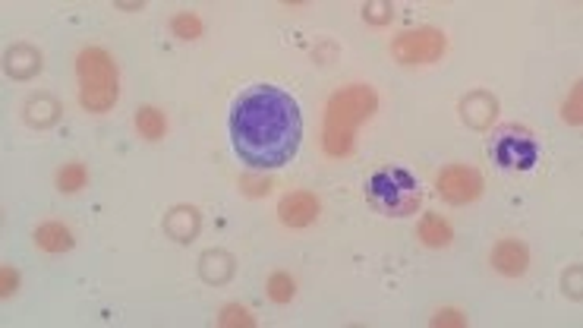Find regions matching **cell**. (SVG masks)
<instances>
[{"label":"cell","mask_w":583,"mask_h":328,"mask_svg":"<svg viewBox=\"0 0 583 328\" xmlns=\"http://www.w3.org/2000/svg\"><path fill=\"white\" fill-rule=\"evenodd\" d=\"M227 133H231L234 155L246 168L278 171L300 152V104L278 86H252L234 98Z\"/></svg>","instance_id":"6da1fadb"},{"label":"cell","mask_w":583,"mask_h":328,"mask_svg":"<svg viewBox=\"0 0 583 328\" xmlns=\"http://www.w3.org/2000/svg\"><path fill=\"white\" fill-rule=\"evenodd\" d=\"M375 108H379V95L372 86H347L334 92L325 108V152L332 158H347L353 152V133L366 117L375 114Z\"/></svg>","instance_id":"7a4b0ae2"},{"label":"cell","mask_w":583,"mask_h":328,"mask_svg":"<svg viewBox=\"0 0 583 328\" xmlns=\"http://www.w3.org/2000/svg\"><path fill=\"white\" fill-rule=\"evenodd\" d=\"M76 76H80V104L88 114H104L120 98V76L117 64L104 48H86L76 57Z\"/></svg>","instance_id":"3957f363"},{"label":"cell","mask_w":583,"mask_h":328,"mask_svg":"<svg viewBox=\"0 0 583 328\" xmlns=\"http://www.w3.org/2000/svg\"><path fill=\"white\" fill-rule=\"evenodd\" d=\"M366 202L385 218H410L419 212L423 190L407 168H379L366 180Z\"/></svg>","instance_id":"277c9868"},{"label":"cell","mask_w":583,"mask_h":328,"mask_svg":"<svg viewBox=\"0 0 583 328\" xmlns=\"http://www.w3.org/2000/svg\"><path fill=\"white\" fill-rule=\"evenodd\" d=\"M489 155L502 171L520 174V171L536 168V161H540V142H536V136L526 130V126L508 124V126H502V130H495Z\"/></svg>","instance_id":"5b68a950"},{"label":"cell","mask_w":583,"mask_h":328,"mask_svg":"<svg viewBox=\"0 0 583 328\" xmlns=\"http://www.w3.org/2000/svg\"><path fill=\"white\" fill-rule=\"evenodd\" d=\"M448 51V38L445 32L433 29V26H423V29L403 32L391 44V54H395L397 64L403 66H419V64H435L441 54Z\"/></svg>","instance_id":"8992f818"},{"label":"cell","mask_w":583,"mask_h":328,"mask_svg":"<svg viewBox=\"0 0 583 328\" xmlns=\"http://www.w3.org/2000/svg\"><path fill=\"white\" fill-rule=\"evenodd\" d=\"M435 187H439V196L451 205H467L483 196V177H479V171L467 168V164L445 168L439 174V180H435Z\"/></svg>","instance_id":"52a82bcc"},{"label":"cell","mask_w":583,"mask_h":328,"mask_svg":"<svg viewBox=\"0 0 583 328\" xmlns=\"http://www.w3.org/2000/svg\"><path fill=\"white\" fill-rule=\"evenodd\" d=\"M318 212H322V205H318V199L306 190L290 193V196H284L281 202H278V218L288 227H310L312 221L318 218Z\"/></svg>","instance_id":"ba28073f"},{"label":"cell","mask_w":583,"mask_h":328,"mask_svg":"<svg viewBox=\"0 0 583 328\" xmlns=\"http://www.w3.org/2000/svg\"><path fill=\"white\" fill-rule=\"evenodd\" d=\"M492 265H495V271H502V275L520 278L526 271V265H530V249H526V243L508 237V240H502L492 249Z\"/></svg>","instance_id":"9c48e42d"},{"label":"cell","mask_w":583,"mask_h":328,"mask_svg":"<svg viewBox=\"0 0 583 328\" xmlns=\"http://www.w3.org/2000/svg\"><path fill=\"white\" fill-rule=\"evenodd\" d=\"M461 114H464V124L467 126H473V130H486V126H492V120H495L498 102L489 95V92L476 88V92H470V95L461 102Z\"/></svg>","instance_id":"30bf717a"},{"label":"cell","mask_w":583,"mask_h":328,"mask_svg":"<svg viewBox=\"0 0 583 328\" xmlns=\"http://www.w3.org/2000/svg\"><path fill=\"white\" fill-rule=\"evenodd\" d=\"M199 225H202V215L199 209H193V205H177V209H171V215L165 218V231L171 233L177 243H189L199 233Z\"/></svg>","instance_id":"8fae6325"},{"label":"cell","mask_w":583,"mask_h":328,"mask_svg":"<svg viewBox=\"0 0 583 328\" xmlns=\"http://www.w3.org/2000/svg\"><path fill=\"white\" fill-rule=\"evenodd\" d=\"M42 54L32 48V44H16V48H10L7 54V73L13 76V80H32V76L42 73Z\"/></svg>","instance_id":"7c38bea8"},{"label":"cell","mask_w":583,"mask_h":328,"mask_svg":"<svg viewBox=\"0 0 583 328\" xmlns=\"http://www.w3.org/2000/svg\"><path fill=\"white\" fill-rule=\"evenodd\" d=\"M199 275L209 281V285H227L234 278V259L224 249H209V253L199 259Z\"/></svg>","instance_id":"4fadbf2b"},{"label":"cell","mask_w":583,"mask_h":328,"mask_svg":"<svg viewBox=\"0 0 583 328\" xmlns=\"http://www.w3.org/2000/svg\"><path fill=\"white\" fill-rule=\"evenodd\" d=\"M35 243L44 249V253H66L73 249V231L66 225H58V221H48L35 231Z\"/></svg>","instance_id":"5bb4252c"},{"label":"cell","mask_w":583,"mask_h":328,"mask_svg":"<svg viewBox=\"0 0 583 328\" xmlns=\"http://www.w3.org/2000/svg\"><path fill=\"white\" fill-rule=\"evenodd\" d=\"M419 240H423L426 247H433V249L451 247L454 231H451V225H448V221L441 218V215L429 212L423 221H419Z\"/></svg>","instance_id":"9a60e30c"},{"label":"cell","mask_w":583,"mask_h":328,"mask_svg":"<svg viewBox=\"0 0 583 328\" xmlns=\"http://www.w3.org/2000/svg\"><path fill=\"white\" fill-rule=\"evenodd\" d=\"M26 120H29L32 126H38V130H48V126H54L60 120V104L50 95L32 98V102L26 104Z\"/></svg>","instance_id":"2e32d148"},{"label":"cell","mask_w":583,"mask_h":328,"mask_svg":"<svg viewBox=\"0 0 583 328\" xmlns=\"http://www.w3.org/2000/svg\"><path fill=\"white\" fill-rule=\"evenodd\" d=\"M136 130L142 133V139H149V142H158V139H165V133H167V117L161 114L158 108H139L136 111Z\"/></svg>","instance_id":"e0dca14e"},{"label":"cell","mask_w":583,"mask_h":328,"mask_svg":"<svg viewBox=\"0 0 583 328\" xmlns=\"http://www.w3.org/2000/svg\"><path fill=\"white\" fill-rule=\"evenodd\" d=\"M88 183V171L82 161H70L58 171V190L60 193H80Z\"/></svg>","instance_id":"ac0fdd59"},{"label":"cell","mask_w":583,"mask_h":328,"mask_svg":"<svg viewBox=\"0 0 583 328\" xmlns=\"http://www.w3.org/2000/svg\"><path fill=\"white\" fill-rule=\"evenodd\" d=\"M294 294H296V285L288 271H274V275L268 278V297H272L274 303H290Z\"/></svg>","instance_id":"d6986e66"},{"label":"cell","mask_w":583,"mask_h":328,"mask_svg":"<svg viewBox=\"0 0 583 328\" xmlns=\"http://www.w3.org/2000/svg\"><path fill=\"white\" fill-rule=\"evenodd\" d=\"M171 29H173V35L183 38V42H193V38L202 35V22L196 13H177L171 22Z\"/></svg>","instance_id":"ffe728a7"},{"label":"cell","mask_w":583,"mask_h":328,"mask_svg":"<svg viewBox=\"0 0 583 328\" xmlns=\"http://www.w3.org/2000/svg\"><path fill=\"white\" fill-rule=\"evenodd\" d=\"M391 13H395L391 4H366V7H363V19H366L369 26H385V22L391 19Z\"/></svg>","instance_id":"44dd1931"},{"label":"cell","mask_w":583,"mask_h":328,"mask_svg":"<svg viewBox=\"0 0 583 328\" xmlns=\"http://www.w3.org/2000/svg\"><path fill=\"white\" fill-rule=\"evenodd\" d=\"M218 322H221V325H256V319H252L249 313H246L243 307H224L221 309V316H218Z\"/></svg>","instance_id":"7402d4cb"},{"label":"cell","mask_w":583,"mask_h":328,"mask_svg":"<svg viewBox=\"0 0 583 328\" xmlns=\"http://www.w3.org/2000/svg\"><path fill=\"white\" fill-rule=\"evenodd\" d=\"M243 193L246 196H265L268 190H272V180H262V177H243Z\"/></svg>","instance_id":"603a6c76"},{"label":"cell","mask_w":583,"mask_h":328,"mask_svg":"<svg viewBox=\"0 0 583 328\" xmlns=\"http://www.w3.org/2000/svg\"><path fill=\"white\" fill-rule=\"evenodd\" d=\"M564 120L568 124H580V82L574 86V92H571V102L564 104Z\"/></svg>","instance_id":"cb8c5ba5"},{"label":"cell","mask_w":583,"mask_h":328,"mask_svg":"<svg viewBox=\"0 0 583 328\" xmlns=\"http://www.w3.org/2000/svg\"><path fill=\"white\" fill-rule=\"evenodd\" d=\"M16 287H19V275H16L10 265H4V285H0V294H4V297H13Z\"/></svg>","instance_id":"d4e9b609"},{"label":"cell","mask_w":583,"mask_h":328,"mask_svg":"<svg viewBox=\"0 0 583 328\" xmlns=\"http://www.w3.org/2000/svg\"><path fill=\"white\" fill-rule=\"evenodd\" d=\"M433 325H467V319H461V313H454V309H441Z\"/></svg>","instance_id":"484cf974"}]
</instances>
